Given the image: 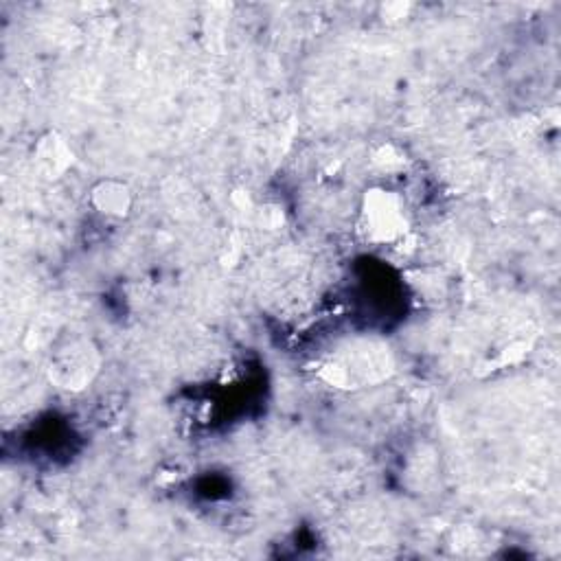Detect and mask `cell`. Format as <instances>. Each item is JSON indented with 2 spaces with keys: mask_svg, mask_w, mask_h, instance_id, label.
Listing matches in <instances>:
<instances>
[{
  "mask_svg": "<svg viewBox=\"0 0 561 561\" xmlns=\"http://www.w3.org/2000/svg\"><path fill=\"white\" fill-rule=\"evenodd\" d=\"M364 231L375 242H393L404 233L406 217L402 204L391 191H371L364 204Z\"/></svg>",
  "mask_w": 561,
  "mask_h": 561,
  "instance_id": "obj_1",
  "label": "cell"
},
{
  "mask_svg": "<svg viewBox=\"0 0 561 561\" xmlns=\"http://www.w3.org/2000/svg\"><path fill=\"white\" fill-rule=\"evenodd\" d=\"M38 163V169L44 178H60L64 171L73 165V152L68 150V145L57 134L42 136L36 154H33Z\"/></svg>",
  "mask_w": 561,
  "mask_h": 561,
  "instance_id": "obj_2",
  "label": "cell"
},
{
  "mask_svg": "<svg viewBox=\"0 0 561 561\" xmlns=\"http://www.w3.org/2000/svg\"><path fill=\"white\" fill-rule=\"evenodd\" d=\"M93 202L103 215L110 217H125L130 213L132 193L128 185L117 180H106L93 191Z\"/></svg>",
  "mask_w": 561,
  "mask_h": 561,
  "instance_id": "obj_3",
  "label": "cell"
}]
</instances>
